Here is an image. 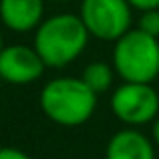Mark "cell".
<instances>
[{"label": "cell", "mask_w": 159, "mask_h": 159, "mask_svg": "<svg viewBox=\"0 0 159 159\" xmlns=\"http://www.w3.org/2000/svg\"><path fill=\"white\" fill-rule=\"evenodd\" d=\"M83 81L85 85L89 87L93 93L101 95L105 91L111 89V83H113V66L107 65L103 61H97V62H91L85 70H83Z\"/></svg>", "instance_id": "9c48e42d"}, {"label": "cell", "mask_w": 159, "mask_h": 159, "mask_svg": "<svg viewBox=\"0 0 159 159\" xmlns=\"http://www.w3.org/2000/svg\"><path fill=\"white\" fill-rule=\"evenodd\" d=\"M105 159H155V147L141 131L123 129L109 139Z\"/></svg>", "instance_id": "ba28073f"}, {"label": "cell", "mask_w": 159, "mask_h": 159, "mask_svg": "<svg viewBox=\"0 0 159 159\" xmlns=\"http://www.w3.org/2000/svg\"><path fill=\"white\" fill-rule=\"evenodd\" d=\"M0 159H32V157L14 147H0Z\"/></svg>", "instance_id": "8fae6325"}, {"label": "cell", "mask_w": 159, "mask_h": 159, "mask_svg": "<svg viewBox=\"0 0 159 159\" xmlns=\"http://www.w3.org/2000/svg\"><path fill=\"white\" fill-rule=\"evenodd\" d=\"M4 48V44H2V32H0V51Z\"/></svg>", "instance_id": "5bb4252c"}, {"label": "cell", "mask_w": 159, "mask_h": 159, "mask_svg": "<svg viewBox=\"0 0 159 159\" xmlns=\"http://www.w3.org/2000/svg\"><path fill=\"white\" fill-rule=\"evenodd\" d=\"M48 2H66V0H48Z\"/></svg>", "instance_id": "9a60e30c"}, {"label": "cell", "mask_w": 159, "mask_h": 159, "mask_svg": "<svg viewBox=\"0 0 159 159\" xmlns=\"http://www.w3.org/2000/svg\"><path fill=\"white\" fill-rule=\"evenodd\" d=\"M89 36L79 14H54L39 24L34 48L43 57L47 69H65L83 54Z\"/></svg>", "instance_id": "6da1fadb"}, {"label": "cell", "mask_w": 159, "mask_h": 159, "mask_svg": "<svg viewBox=\"0 0 159 159\" xmlns=\"http://www.w3.org/2000/svg\"><path fill=\"white\" fill-rule=\"evenodd\" d=\"M143 32L159 39V8H151V10H143L139 16V26Z\"/></svg>", "instance_id": "30bf717a"}, {"label": "cell", "mask_w": 159, "mask_h": 159, "mask_svg": "<svg viewBox=\"0 0 159 159\" xmlns=\"http://www.w3.org/2000/svg\"><path fill=\"white\" fill-rule=\"evenodd\" d=\"M113 69L123 81L153 83L159 75V39L141 28H129L115 40Z\"/></svg>", "instance_id": "3957f363"}, {"label": "cell", "mask_w": 159, "mask_h": 159, "mask_svg": "<svg viewBox=\"0 0 159 159\" xmlns=\"http://www.w3.org/2000/svg\"><path fill=\"white\" fill-rule=\"evenodd\" d=\"M81 20L91 36L117 40L131 28V4L127 0H83Z\"/></svg>", "instance_id": "277c9868"}, {"label": "cell", "mask_w": 159, "mask_h": 159, "mask_svg": "<svg viewBox=\"0 0 159 159\" xmlns=\"http://www.w3.org/2000/svg\"><path fill=\"white\" fill-rule=\"evenodd\" d=\"M131 4V8H137V10H151V8H159V0H127Z\"/></svg>", "instance_id": "7c38bea8"}, {"label": "cell", "mask_w": 159, "mask_h": 159, "mask_svg": "<svg viewBox=\"0 0 159 159\" xmlns=\"http://www.w3.org/2000/svg\"><path fill=\"white\" fill-rule=\"evenodd\" d=\"M111 109L121 123L139 127L159 115V95L151 83L123 81L111 95Z\"/></svg>", "instance_id": "5b68a950"}, {"label": "cell", "mask_w": 159, "mask_h": 159, "mask_svg": "<svg viewBox=\"0 0 159 159\" xmlns=\"http://www.w3.org/2000/svg\"><path fill=\"white\" fill-rule=\"evenodd\" d=\"M97 93L85 85L83 79H52L40 91V111L44 117L62 127H77L93 117L97 109Z\"/></svg>", "instance_id": "7a4b0ae2"}, {"label": "cell", "mask_w": 159, "mask_h": 159, "mask_svg": "<svg viewBox=\"0 0 159 159\" xmlns=\"http://www.w3.org/2000/svg\"><path fill=\"white\" fill-rule=\"evenodd\" d=\"M44 69L47 65L34 47L10 44L0 51V79L10 85H30L43 77Z\"/></svg>", "instance_id": "8992f818"}, {"label": "cell", "mask_w": 159, "mask_h": 159, "mask_svg": "<svg viewBox=\"0 0 159 159\" xmlns=\"http://www.w3.org/2000/svg\"><path fill=\"white\" fill-rule=\"evenodd\" d=\"M153 143L159 147V115L155 117V123H153Z\"/></svg>", "instance_id": "4fadbf2b"}, {"label": "cell", "mask_w": 159, "mask_h": 159, "mask_svg": "<svg viewBox=\"0 0 159 159\" xmlns=\"http://www.w3.org/2000/svg\"><path fill=\"white\" fill-rule=\"evenodd\" d=\"M47 0H0V20L14 32H28L39 28Z\"/></svg>", "instance_id": "52a82bcc"}]
</instances>
